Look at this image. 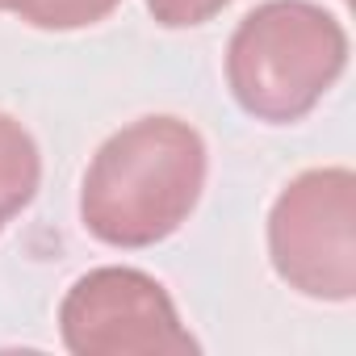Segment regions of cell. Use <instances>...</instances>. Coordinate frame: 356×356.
<instances>
[{
  "label": "cell",
  "mask_w": 356,
  "mask_h": 356,
  "mask_svg": "<svg viewBox=\"0 0 356 356\" xmlns=\"http://www.w3.org/2000/svg\"><path fill=\"white\" fill-rule=\"evenodd\" d=\"M206 168V143L189 122L138 118L97 147L80 185V222L109 248H155L197 210Z\"/></svg>",
  "instance_id": "1"
},
{
  "label": "cell",
  "mask_w": 356,
  "mask_h": 356,
  "mask_svg": "<svg viewBox=\"0 0 356 356\" xmlns=\"http://www.w3.org/2000/svg\"><path fill=\"white\" fill-rule=\"evenodd\" d=\"M348 67L343 26L310 0L252 9L227 47V84L243 113L289 126L306 118Z\"/></svg>",
  "instance_id": "2"
},
{
  "label": "cell",
  "mask_w": 356,
  "mask_h": 356,
  "mask_svg": "<svg viewBox=\"0 0 356 356\" xmlns=\"http://www.w3.org/2000/svg\"><path fill=\"white\" fill-rule=\"evenodd\" d=\"M268 256L277 277L314 302L356 293V176L352 168H310L268 210Z\"/></svg>",
  "instance_id": "3"
},
{
  "label": "cell",
  "mask_w": 356,
  "mask_h": 356,
  "mask_svg": "<svg viewBox=\"0 0 356 356\" xmlns=\"http://www.w3.org/2000/svg\"><path fill=\"white\" fill-rule=\"evenodd\" d=\"M63 348L76 356H185L197 339L168 289L143 268L105 264L84 273L59 306Z\"/></svg>",
  "instance_id": "4"
},
{
  "label": "cell",
  "mask_w": 356,
  "mask_h": 356,
  "mask_svg": "<svg viewBox=\"0 0 356 356\" xmlns=\"http://www.w3.org/2000/svg\"><path fill=\"white\" fill-rule=\"evenodd\" d=\"M38 181H42L38 143L17 118L0 113V231L34 202Z\"/></svg>",
  "instance_id": "5"
},
{
  "label": "cell",
  "mask_w": 356,
  "mask_h": 356,
  "mask_svg": "<svg viewBox=\"0 0 356 356\" xmlns=\"http://www.w3.org/2000/svg\"><path fill=\"white\" fill-rule=\"evenodd\" d=\"M122 0H17V17L34 30H84L105 22Z\"/></svg>",
  "instance_id": "6"
},
{
  "label": "cell",
  "mask_w": 356,
  "mask_h": 356,
  "mask_svg": "<svg viewBox=\"0 0 356 356\" xmlns=\"http://www.w3.org/2000/svg\"><path fill=\"white\" fill-rule=\"evenodd\" d=\"M231 0H147L151 17L163 26V30H193V26H206L214 22Z\"/></svg>",
  "instance_id": "7"
},
{
  "label": "cell",
  "mask_w": 356,
  "mask_h": 356,
  "mask_svg": "<svg viewBox=\"0 0 356 356\" xmlns=\"http://www.w3.org/2000/svg\"><path fill=\"white\" fill-rule=\"evenodd\" d=\"M17 9V0H0V13H13Z\"/></svg>",
  "instance_id": "8"
}]
</instances>
